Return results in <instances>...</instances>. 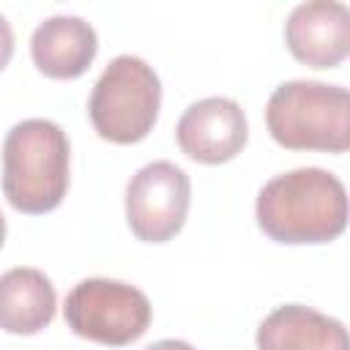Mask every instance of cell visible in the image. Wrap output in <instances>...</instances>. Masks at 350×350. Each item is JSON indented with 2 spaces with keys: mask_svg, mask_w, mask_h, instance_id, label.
Returning a JSON list of instances; mask_svg holds the SVG:
<instances>
[{
  "mask_svg": "<svg viewBox=\"0 0 350 350\" xmlns=\"http://www.w3.org/2000/svg\"><path fill=\"white\" fill-rule=\"evenodd\" d=\"M161 107V82L137 55H118L101 71L88 98L96 134L115 145H134L150 134Z\"/></svg>",
  "mask_w": 350,
  "mask_h": 350,
  "instance_id": "4",
  "label": "cell"
},
{
  "mask_svg": "<svg viewBox=\"0 0 350 350\" xmlns=\"http://www.w3.org/2000/svg\"><path fill=\"white\" fill-rule=\"evenodd\" d=\"M63 317L77 336L107 347H123L148 331L153 306L139 287L96 276L74 284L66 295Z\"/></svg>",
  "mask_w": 350,
  "mask_h": 350,
  "instance_id": "5",
  "label": "cell"
},
{
  "mask_svg": "<svg viewBox=\"0 0 350 350\" xmlns=\"http://www.w3.org/2000/svg\"><path fill=\"white\" fill-rule=\"evenodd\" d=\"M145 350H194V347L189 342H183V339H159V342L148 345Z\"/></svg>",
  "mask_w": 350,
  "mask_h": 350,
  "instance_id": "13",
  "label": "cell"
},
{
  "mask_svg": "<svg viewBox=\"0 0 350 350\" xmlns=\"http://www.w3.org/2000/svg\"><path fill=\"white\" fill-rule=\"evenodd\" d=\"M257 350H350L342 320L304 304L276 306L257 328Z\"/></svg>",
  "mask_w": 350,
  "mask_h": 350,
  "instance_id": "10",
  "label": "cell"
},
{
  "mask_svg": "<svg viewBox=\"0 0 350 350\" xmlns=\"http://www.w3.org/2000/svg\"><path fill=\"white\" fill-rule=\"evenodd\" d=\"M57 312V293L38 268H11L0 276V328L16 336L44 331Z\"/></svg>",
  "mask_w": 350,
  "mask_h": 350,
  "instance_id": "11",
  "label": "cell"
},
{
  "mask_svg": "<svg viewBox=\"0 0 350 350\" xmlns=\"http://www.w3.org/2000/svg\"><path fill=\"white\" fill-rule=\"evenodd\" d=\"M3 194L19 213L55 211L68 191V137L46 118L16 123L3 139Z\"/></svg>",
  "mask_w": 350,
  "mask_h": 350,
  "instance_id": "2",
  "label": "cell"
},
{
  "mask_svg": "<svg viewBox=\"0 0 350 350\" xmlns=\"http://www.w3.org/2000/svg\"><path fill=\"white\" fill-rule=\"evenodd\" d=\"M11 57H14V30L8 19L0 14V71L11 63Z\"/></svg>",
  "mask_w": 350,
  "mask_h": 350,
  "instance_id": "12",
  "label": "cell"
},
{
  "mask_svg": "<svg viewBox=\"0 0 350 350\" xmlns=\"http://www.w3.org/2000/svg\"><path fill=\"white\" fill-rule=\"evenodd\" d=\"M178 148L200 164H224L235 159L249 139L246 112L227 96H208L183 109L175 126Z\"/></svg>",
  "mask_w": 350,
  "mask_h": 350,
  "instance_id": "7",
  "label": "cell"
},
{
  "mask_svg": "<svg viewBox=\"0 0 350 350\" xmlns=\"http://www.w3.org/2000/svg\"><path fill=\"white\" fill-rule=\"evenodd\" d=\"M265 126L287 150L345 153L350 148V96L317 79L282 82L265 107Z\"/></svg>",
  "mask_w": 350,
  "mask_h": 350,
  "instance_id": "3",
  "label": "cell"
},
{
  "mask_svg": "<svg viewBox=\"0 0 350 350\" xmlns=\"http://www.w3.org/2000/svg\"><path fill=\"white\" fill-rule=\"evenodd\" d=\"M254 216L276 243H331L347 227V189L328 170L298 167L260 189Z\"/></svg>",
  "mask_w": 350,
  "mask_h": 350,
  "instance_id": "1",
  "label": "cell"
},
{
  "mask_svg": "<svg viewBox=\"0 0 350 350\" xmlns=\"http://www.w3.org/2000/svg\"><path fill=\"white\" fill-rule=\"evenodd\" d=\"M284 44L312 68H336L350 52V8L336 0L295 5L284 22Z\"/></svg>",
  "mask_w": 350,
  "mask_h": 350,
  "instance_id": "8",
  "label": "cell"
},
{
  "mask_svg": "<svg viewBox=\"0 0 350 350\" xmlns=\"http://www.w3.org/2000/svg\"><path fill=\"white\" fill-rule=\"evenodd\" d=\"M98 52V36L90 22L74 14H55L44 19L30 36V55L36 68L49 79L82 77Z\"/></svg>",
  "mask_w": 350,
  "mask_h": 350,
  "instance_id": "9",
  "label": "cell"
},
{
  "mask_svg": "<svg viewBox=\"0 0 350 350\" xmlns=\"http://www.w3.org/2000/svg\"><path fill=\"white\" fill-rule=\"evenodd\" d=\"M3 241H5V219L0 213V249H3Z\"/></svg>",
  "mask_w": 350,
  "mask_h": 350,
  "instance_id": "14",
  "label": "cell"
},
{
  "mask_svg": "<svg viewBox=\"0 0 350 350\" xmlns=\"http://www.w3.org/2000/svg\"><path fill=\"white\" fill-rule=\"evenodd\" d=\"M191 180L172 161H150L126 183V221L145 243H167L189 216Z\"/></svg>",
  "mask_w": 350,
  "mask_h": 350,
  "instance_id": "6",
  "label": "cell"
}]
</instances>
